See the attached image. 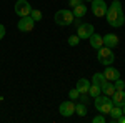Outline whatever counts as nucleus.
I'll return each mask as SVG.
<instances>
[{"label": "nucleus", "instance_id": "423d86ee", "mask_svg": "<svg viewBox=\"0 0 125 123\" xmlns=\"http://www.w3.org/2000/svg\"><path fill=\"white\" fill-rule=\"evenodd\" d=\"M107 3L104 0H92V13L98 17V19H102V17H105L107 13Z\"/></svg>", "mask_w": 125, "mask_h": 123}, {"label": "nucleus", "instance_id": "4468645a", "mask_svg": "<svg viewBox=\"0 0 125 123\" xmlns=\"http://www.w3.org/2000/svg\"><path fill=\"white\" fill-rule=\"evenodd\" d=\"M90 83H92V82H88L87 78H80V80L77 82V86H75V88L78 90V93H88Z\"/></svg>", "mask_w": 125, "mask_h": 123}, {"label": "nucleus", "instance_id": "ddd939ff", "mask_svg": "<svg viewBox=\"0 0 125 123\" xmlns=\"http://www.w3.org/2000/svg\"><path fill=\"white\" fill-rule=\"evenodd\" d=\"M88 42H90V45L95 48V50H98L100 47H104V38H102V35H98L95 32L88 37Z\"/></svg>", "mask_w": 125, "mask_h": 123}, {"label": "nucleus", "instance_id": "cd10ccee", "mask_svg": "<svg viewBox=\"0 0 125 123\" xmlns=\"http://www.w3.org/2000/svg\"><path fill=\"white\" fill-rule=\"evenodd\" d=\"M122 112H124V115H125V103L122 105Z\"/></svg>", "mask_w": 125, "mask_h": 123}, {"label": "nucleus", "instance_id": "393cba45", "mask_svg": "<svg viewBox=\"0 0 125 123\" xmlns=\"http://www.w3.org/2000/svg\"><path fill=\"white\" fill-rule=\"evenodd\" d=\"M107 122V118L104 116V115L100 113V115H97V116H94L92 118V123H105Z\"/></svg>", "mask_w": 125, "mask_h": 123}, {"label": "nucleus", "instance_id": "bb28decb", "mask_svg": "<svg viewBox=\"0 0 125 123\" xmlns=\"http://www.w3.org/2000/svg\"><path fill=\"white\" fill-rule=\"evenodd\" d=\"M3 37H5V27H3V25L0 23V40H2Z\"/></svg>", "mask_w": 125, "mask_h": 123}, {"label": "nucleus", "instance_id": "c85d7f7f", "mask_svg": "<svg viewBox=\"0 0 125 123\" xmlns=\"http://www.w3.org/2000/svg\"><path fill=\"white\" fill-rule=\"evenodd\" d=\"M2 100H3V98H2V96H0V102H2Z\"/></svg>", "mask_w": 125, "mask_h": 123}, {"label": "nucleus", "instance_id": "f8f14e48", "mask_svg": "<svg viewBox=\"0 0 125 123\" xmlns=\"http://www.w3.org/2000/svg\"><path fill=\"white\" fill-rule=\"evenodd\" d=\"M112 98V103L117 106H122L125 103V90H115V93L110 96Z\"/></svg>", "mask_w": 125, "mask_h": 123}, {"label": "nucleus", "instance_id": "f3484780", "mask_svg": "<svg viewBox=\"0 0 125 123\" xmlns=\"http://www.w3.org/2000/svg\"><path fill=\"white\" fill-rule=\"evenodd\" d=\"M108 115H110V122H115L120 115H124V112H122V106H117V105H114V106H112V110L108 112Z\"/></svg>", "mask_w": 125, "mask_h": 123}, {"label": "nucleus", "instance_id": "a211bd4d", "mask_svg": "<svg viewBox=\"0 0 125 123\" xmlns=\"http://www.w3.org/2000/svg\"><path fill=\"white\" fill-rule=\"evenodd\" d=\"M100 93H102L100 86L95 85V83H90V88H88V96H90V98H95V96H98Z\"/></svg>", "mask_w": 125, "mask_h": 123}, {"label": "nucleus", "instance_id": "1a4fd4ad", "mask_svg": "<svg viewBox=\"0 0 125 123\" xmlns=\"http://www.w3.org/2000/svg\"><path fill=\"white\" fill-rule=\"evenodd\" d=\"M58 112L62 116H72V115L75 113V103H73V100H67V102H62L60 106H58Z\"/></svg>", "mask_w": 125, "mask_h": 123}, {"label": "nucleus", "instance_id": "f257e3e1", "mask_svg": "<svg viewBox=\"0 0 125 123\" xmlns=\"http://www.w3.org/2000/svg\"><path fill=\"white\" fill-rule=\"evenodd\" d=\"M107 23L114 28H118L125 23V15H124V10H122V3L118 0H114L110 3V7L107 9Z\"/></svg>", "mask_w": 125, "mask_h": 123}, {"label": "nucleus", "instance_id": "4be33fe9", "mask_svg": "<svg viewBox=\"0 0 125 123\" xmlns=\"http://www.w3.org/2000/svg\"><path fill=\"white\" fill-rule=\"evenodd\" d=\"M30 17L35 20V22H40V20H42V12H40V10H37V9H32Z\"/></svg>", "mask_w": 125, "mask_h": 123}, {"label": "nucleus", "instance_id": "39448f33", "mask_svg": "<svg viewBox=\"0 0 125 123\" xmlns=\"http://www.w3.org/2000/svg\"><path fill=\"white\" fill-rule=\"evenodd\" d=\"M13 10L19 17H29L30 12H32V5L27 0H17L15 5H13Z\"/></svg>", "mask_w": 125, "mask_h": 123}, {"label": "nucleus", "instance_id": "7ed1b4c3", "mask_svg": "<svg viewBox=\"0 0 125 123\" xmlns=\"http://www.w3.org/2000/svg\"><path fill=\"white\" fill-rule=\"evenodd\" d=\"M97 58H98V62L102 63V65H112L114 62H115V53L112 52V48L108 47H100L97 50Z\"/></svg>", "mask_w": 125, "mask_h": 123}, {"label": "nucleus", "instance_id": "a878e982", "mask_svg": "<svg viewBox=\"0 0 125 123\" xmlns=\"http://www.w3.org/2000/svg\"><path fill=\"white\" fill-rule=\"evenodd\" d=\"M80 2H82V0H68V7H72V9H73V7L78 5Z\"/></svg>", "mask_w": 125, "mask_h": 123}, {"label": "nucleus", "instance_id": "b1692460", "mask_svg": "<svg viewBox=\"0 0 125 123\" xmlns=\"http://www.w3.org/2000/svg\"><path fill=\"white\" fill-rule=\"evenodd\" d=\"M114 85H115L117 90H124V88H125V82L122 80V78H117L115 82H114Z\"/></svg>", "mask_w": 125, "mask_h": 123}, {"label": "nucleus", "instance_id": "6e6552de", "mask_svg": "<svg viewBox=\"0 0 125 123\" xmlns=\"http://www.w3.org/2000/svg\"><path fill=\"white\" fill-rule=\"evenodd\" d=\"M33 27H35V20L32 19V17H22V19L19 20V23H17V28L20 30V32H32L33 30Z\"/></svg>", "mask_w": 125, "mask_h": 123}, {"label": "nucleus", "instance_id": "9b49d317", "mask_svg": "<svg viewBox=\"0 0 125 123\" xmlns=\"http://www.w3.org/2000/svg\"><path fill=\"white\" fill-rule=\"evenodd\" d=\"M102 38H104V45L108 48H115L118 45V37L115 33H107L105 37H102Z\"/></svg>", "mask_w": 125, "mask_h": 123}, {"label": "nucleus", "instance_id": "0eeeda50", "mask_svg": "<svg viewBox=\"0 0 125 123\" xmlns=\"http://www.w3.org/2000/svg\"><path fill=\"white\" fill-rule=\"evenodd\" d=\"M94 32H95V28H94L92 23H80L77 27V35H78L80 40H88V37H90Z\"/></svg>", "mask_w": 125, "mask_h": 123}, {"label": "nucleus", "instance_id": "20e7f679", "mask_svg": "<svg viewBox=\"0 0 125 123\" xmlns=\"http://www.w3.org/2000/svg\"><path fill=\"white\" fill-rule=\"evenodd\" d=\"M73 19H75V15H73V12L72 10H58L57 13H55V23L60 25V27H67V25H72L73 23Z\"/></svg>", "mask_w": 125, "mask_h": 123}, {"label": "nucleus", "instance_id": "5701e85b", "mask_svg": "<svg viewBox=\"0 0 125 123\" xmlns=\"http://www.w3.org/2000/svg\"><path fill=\"white\" fill-rule=\"evenodd\" d=\"M78 96H80V93H78L77 88H72V90L68 92V98H70V100H73V102H75V100H78Z\"/></svg>", "mask_w": 125, "mask_h": 123}, {"label": "nucleus", "instance_id": "9d476101", "mask_svg": "<svg viewBox=\"0 0 125 123\" xmlns=\"http://www.w3.org/2000/svg\"><path fill=\"white\" fill-rule=\"evenodd\" d=\"M102 75L105 76L108 82H115L117 78H120V72L117 70V68H114V66H110V65H107L105 66V70H104V73Z\"/></svg>", "mask_w": 125, "mask_h": 123}, {"label": "nucleus", "instance_id": "f03ea898", "mask_svg": "<svg viewBox=\"0 0 125 123\" xmlns=\"http://www.w3.org/2000/svg\"><path fill=\"white\" fill-rule=\"evenodd\" d=\"M94 105H95L97 112H100L102 115H108V112H110L112 106H114L112 98L107 96V95H98V96H95V98H94Z\"/></svg>", "mask_w": 125, "mask_h": 123}, {"label": "nucleus", "instance_id": "aec40b11", "mask_svg": "<svg viewBox=\"0 0 125 123\" xmlns=\"http://www.w3.org/2000/svg\"><path fill=\"white\" fill-rule=\"evenodd\" d=\"M75 113H77L78 116H85L87 115V105L82 103V102H80L78 105H75Z\"/></svg>", "mask_w": 125, "mask_h": 123}, {"label": "nucleus", "instance_id": "2eb2a0df", "mask_svg": "<svg viewBox=\"0 0 125 123\" xmlns=\"http://www.w3.org/2000/svg\"><path fill=\"white\" fill-rule=\"evenodd\" d=\"M107 82H108V80H107L102 73H94V80H92V83L98 85V86H100V90H104V88H105Z\"/></svg>", "mask_w": 125, "mask_h": 123}, {"label": "nucleus", "instance_id": "6ab92c4d", "mask_svg": "<svg viewBox=\"0 0 125 123\" xmlns=\"http://www.w3.org/2000/svg\"><path fill=\"white\" fill-rule=\"evenodd\" d=\"M115 85H114V83H112V82H107V85H105V88H104V90H102V93L104 95H107V96H112V95L115 93Z\"/></svg>", "mask_w": 125, "mask_h": 123}, {"label": "nucleus", "instance_id": "dca6fc26", "mask_svg": "<svg viewBox=\"0 0 125 123\" xmlns=\"http://www.w3.org/2000/svg\"><path fill=\"white\" fill-rule=\"evenodd\" d=\"M72 12H73V15H75V17L82 19V17L87 13V5H83V3L80 2L78 5H75V7H73V10H72Z\"/></svg>", "mask_w": 125, "mask_h": 123}, {"label": "nucleus", "instance_id": "412c9836", "mask_svg": "<svg viewBox=\"0 0 125 123\" xmlns=\"http://www.w3.org/2000/svg\"><path fill=\"white\" fill-rule=\"evenodd\" d=\"M67 42H68L70 47H77L78 43H80V38H78V35H70Z\"/></svg>", "mask_w": 125, "mask_h": 123}, {"label": "nucleus", "instance_id": "c756f323", "mask_svg": "<svg viewBox=\"0 0 125 123\" xmlns=\"http://www.w3.org/2000/svg\"><path fill=\"white\" fill-rule=\"evenodd\" d=\"M85 2H92V0H85Z\"/></svg>", "mask_w": 125, "mask_h": 123}]
</instances>
